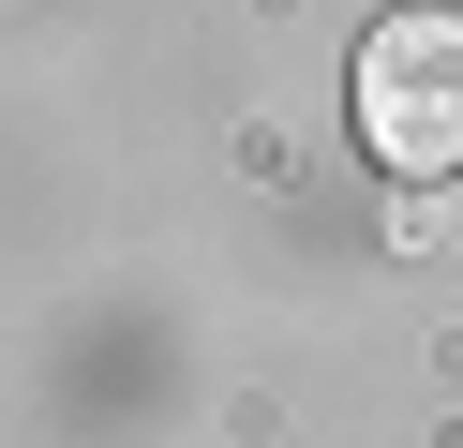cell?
Returning a JSON list of instances; mask_svg holds the SVG:
<instances>
[{
	"mask_svg": "<svg viewBox=\"0 0 463 448\" xmlns=\"http://www.w3.org/2000/svg\"><path fill=\"white\" fill-rule=\"evenodd\" d=\"M344 105H359V149H373L389 179H463V15H449V0L373 15Z\"/></svg>",
	"mask_w": 463,
	"mask_h": 448,
	"instance_id": "6da1fadb",
	"label": "cell"
}]
</instances>
